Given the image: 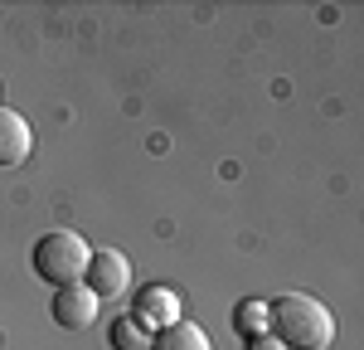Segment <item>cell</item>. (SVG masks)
Segmentation results:
<instances>
[{
    "instance_id": "cell-5",
    "label": "cell",
    "mask_w": 364,
    "mask_h": 350,
    "mask_svg": "<svg viewBox=\"0 0 364 350\" xmlns=\"http://www.w3.org/2000/svg\"><path fill=\"white\" fill-rule=\"evenodd\" d=\"M132 317H136L141 326H156V331H166V326H175V321H180V292L166 287V282H156V287L136 292V307H132Z\"/></svg>"
},
{
    "instance_id": "cell-7",
    "label": "cell",
    "mask_w": 364,
    "mask_h": 350,
    "mask_svg": "<svg viewBox=\"0 0 364 350\" xmlns=\"http://www.w3.org/2000/svg\"><path fill=\"white\" fill-rule=\"evenodd\" d=\"M151 350H214V346H209V331H199L195 321H175V326L151 336Z\"/></svg>"
},
{
    "instance_id": "cell-10",
    "label": "cell",
    "mask_w": 364,
    "mask_h": 350,
    "mask_svg": "<svg viewBox=\"0 0 364 350\" xmlns=\"http://www.w3.org/2000/svg\"><path fill=\"white\" fill-rule=\"evenodd\" d=\"M248 350H282L272 336H257V341H248Z\"/></svg>"
},
{
    "instance_id": "cell-2",
    "label": "cell",
    "mask_w": 364,
    "mask_h": 350,
    "mask_svg": "<svg viewBox=\"0 0 364 350\" xmlns=\"http://www.w3.org/2000/svg\"><path fill=\"white\" fill-rule=\"evenodd\" d=\"M87 262H92V248L83 243V233H73V229H49L34 243V272H39L49 287H73V282H83Z\"/></svg>"
},
{
    "instance_id": "cell-8",
    "label": "cell",
    "mask_w": 364,
    "mask_h": 350,
    "mask_svg": "<svg viewBox=\"0 0 364 350\" xmlns=\"http://www.w3.org/2000/svg\"><path fill=\"white\" fill-rule=\"evenodd\" d=\"M233 326H238L243 346L257 341V336H267V302H238L233 307Z\"/></svg>"
},
{
    "instance_id": "cell-4",
    "label": "cell",
    "mask_w": 364,
    "mask_h": 350,
    "mask_svg": "<svg viewBox=\"0 0 364 350\" xmlns=\"http://www.w3.org/2000/svg\"><path fill=\"white\" fill-rule=\"evenodd\" d=\"M97 297L83 287V282H73V287H58L54 292V326H63V331H87L92 326V317H97Z\"/></svg>"
},
{
    "instance_id": "cell-1",
    "label": "cell",
    "mask_w": 364,
    "mask_h": 350,
    "mask_svg": "<svg viewBox=\"0 0 364 350\" xmlns=\"http://www.w3.org/2000/svg\"><path fill=\"white\" fill-rule=\"evenodd\" d=\"M267 336L287 350H326L336 341V317L306 292H287L267 307Z\"/></svg>"
},
{
    "instance_id": "cell-3",
    "label": "cell",
    "mask_w": 364,
    "mask_h": 350,
    "mask_svg": "<svg viewBox=\"0 0 364 350\" xmlns=\"http://www.w3.org/2000/svg\"><path fill=\"white\" fill-rule=\"evenodd\" d=\"M83 287L97 302L102 297H122V292L132 287V262H127V253L122 248H97L92 262H87V272H83Z\"/></svg>"
},
{
    "instance_id": "cell-9",
    "label": "cell",
    "mask_w": 364,
    "mask_h": 350,
    "mask_svg": "<svg viewBox=\"0 0 364 350\" xmlns=\"http://www.w3.org/2000/svg\"><path fill=\"white\" fill-rule=\"evenodd\" d=\"M107 341H112V350H151V336H146V326L136 317H117Z\"/></svg>"
},
{
    "instance_id": "cell-6",
    "label": "cell",
    "mask_w": 364,
    "mask_h": 350,
    "mask_svg": "<svg viewBox=\"0 0 364 350\" xmlns=\"http://www.w3.org/2000/svg\"><path fill=\"white\" fill-rule=\"evenodd\" d=\"M29 151H34V132H29V122L20 112H10V107H0V171L25 166Z\"/></svg>"
}]
</instances>
